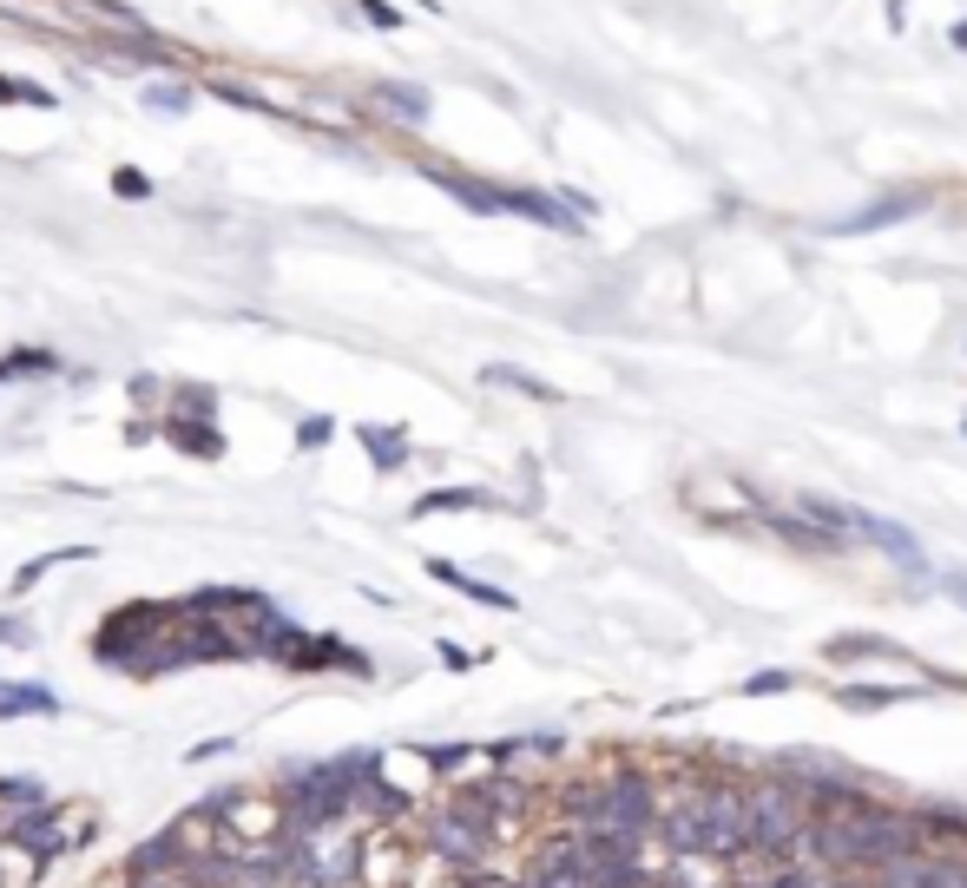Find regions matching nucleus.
Instances as JSON below:
<instances>
[{
  "mask_svg": "<svg viewBox=\"0 0 967 888\" xmlns=\"http://www.w3.org/2000/svg\"><path fill=\"white\" fill-rule=\"evenodd\" d=\"M751 817H757V856L777 869V863H797V843L810 830V790L784 771H757L751 777Z\"/></svg>",
  "mask_w": 967,
  "mask_h": 888,
  "instance_id": "1",
  "label": "nucleus"
},
{
  "mask_svg": "<svg viewBox=\"0 0 967 888\" xmlns=\"http://www.w3.org/2000/svg\"><path fill=\"white\" fill-rule=\"evenodd\" d=\"M659 817H665V777L619 757V764L606 771V810H599L593 830H619V836L659 843Z\"/></svg>",
  "mask_w": 967,
  "mask_h": 888,
  "instance_id": "2",
  "label": "nucleus"
},
{
  "mask_svg": "<svg viewBox=\"0 0 967 888\" xmlns=\"http://www.w3.org/2000/svg\"><path fill=\"white\" fill-rule=\"evenodd\" d=\"M428 178H435L441 191H454L461 204H474V211H514V217H533V224H553V231H580V217L560 211V198H547V191L481 184V178H461V171H448V165H428Z\"/></svg>",
  "mask_w": 967,
  "mask_h": 888,
  "instance_id": "3",
  "label": "nucleus"
},
{
  "mask_svg": "<svg viewBox=\"0 0 967 888\" xmlns=\"http://www.w3.org/2000/svg\"><path fill=\"white\" fill-rule=\"evenodd\" d=\"M421 850L441 863V869H454V876H474V869H487L494 863V850H501V836L481 823V817H468L454 797L428 817V836H421Z\"/></svg>",
  "mask_w": 967,
  "mask_h": 888,
  "instance_id": "4",
  "label": "nucleus"
},
{
  "mask_svg": "<svg viewBox=\"0 0 967 888\" xmlns=\"http://www.w3.org/2000/svg\"><path fill=\"white\" fill-rule=\"evenodd\" d=\"M79 823H86V810H59V803H40V810H20V817H7V843L20 850V856H33V863H53V856H66L72 843H79Z\"/></svg>",
  "mask_w": 967,
  "mask_h": 888,
  "instance_id": "5",
  "label": "nucleus"
},
{
  "mask_svg": "<svg viewBox=\"0 0 967 888\" xmlns=\"http://www.w3.org/2000/svg\"><path fill=\"white\" fill-rule=\"evenodd\" d=\"M909 823H915L922 856H962V850H967V810H962V803L915 797V803H909Z\"/></svg>",
  "mask_w": 967,
  "mask_h": 888,
  "instance_id": "6",
  "label": "nucleus"
},
{
  "mask_svg": "<svg viewBox=\"0 0 967 888\" xmlns=\"http://www.w3.org/2000/svg\"><path fill=\"white\" fill-rule=\"evenodd\" d=\"M850 527H856L869 547H882V553H889L902 573H929V560H922V540H915L909 527H896V520H882V514H863V507L850 514Z\"/></svg>",
  "mask_w": 967,
  "mask_h": 888,
  "instance_id": "7",
  "label": "nucleus"
},
{
  "mask_svg": "<svg viewBox=\"0 0 967 888\" xmlns=\"http://www.w3.org/2000/svg\"><path fill=\"white\" fill-rule=\"evenodd\" d=\"M290 672H356V678H369V659L356 652V645H342V639H303V652L290 659Z\"/></svg>",
  "mask_w": 967,
  "mask_h": 888,
  "instance_id": "8",
  "label": "nucleus"
},
{
  "mask_svg": "<svg viewBox=\"0 0 967 888\" xmlns=\"http://www.w3.org/2000/svg\"><path fill=\"white\" fill-rule=\"evenodd\" d=\"M922 211V191H896V198H882V204H869V211H856V217H843V224H830L836 237H863V231H882V224H902V217H915Z\"/></svg>",
  "mask_w": 967,
  "mask_h": 888,
  "instance_id": "9",
  "label": "nucleus"
},
{
  "mask_svg": "<svg viewBox=\"0 0 967 888\" xmlns=\"http://www.w3.org/2000/svg\"><path fill=\"white\" fill-rule=\"evenodd\" d=\"M428 573L441 580V586H454V593H468V599H481V606H494V612H514V593H501V586H487V580H468L454 560H428Z\"/></svg>",
  "mask_w": 967,
  "mask_h": 888,
  "instance_id": "10",
  "label": "nucleus"
},
{
  "mask_svg": "<svg viewBox=\"0 0 967 888\" xmlns=\"http://www.w3.org/2000/svg\"><path fill=\"white\" fill-rule=\"evenodd\" d=\"M356 441L369 448V461H375L382 474H395V468L408 461V428H356Z\"/></svg>",
  "mask_w": 967,
  "mask_h": 888,
  "instance_id": "11",
  "label": "nucleus"
},
{
  "mask_svg": "<svg viewBox=\"0 0 967 888\" xmlns=\"http://www.w3.org/2000/svg\"><path fill=\"white\" fill-rule=\"evenodd\" d=\"M797 520H817V533L836 540V547H843V533H850V507H836V501H823V494H797Z\"/></svg>",
  "mask_w": 967,
  "mask_h": 888,
  "instance_id": "12",
  "label": "nucleus"
},
{
  "mask_svg": "<svg viewBox=\"0 0 967 888\" xmlns=\"http://www.w3.org/2000/svg\"><path fill=\"white\" fill-rule=\"evenodd\" d=\"M59 711V698L46 692V685H13V692H0V718H53Z\"/></svg>",
  "mask_w": 967,
  "mask_h": 888,
  "instance_id": "13",
  "label": "nucleus"
},
{
  "mask_svg": "<svg viewBox=\"0 0 967 888\" xmlns=\"http://www.w3.org/2000/svg\"><path fill=\"white\" fill-rule=\"evenodd\" d=\"M53 369H59L53 349H13V356H0V382H46Z\"/></svg>",
  "mask_w": 967,
  "mask_h": 888,
  "instance_id": "14",
  "label": "nucleus"
},
{
  "mask_svg": "<svg viewBox=\"0 0 967 888\" xmlns=\"http://www.w3.org/2000/svg\"><path fill=\"white\" fill-rule=\"evenodd\" d=\"M79 560H92V547H59V553H40V560H26V566L13 573V593H33L53 566H79Z\"/></svg>",
  "mask_w": 967,
  "mask_h": 888,
  "instance_id": "15",
  "label": "nucleus"
},
{
  "mask_svg": "<svg viewBox=\"0 0 967 888\" xmlns=\"http://www.w3.org/2000/svg\"><path fill=\"white\" fill-rule=\"evenodd\" d=\"M902 698H909V685H843V692H836L843 711H889V705H902Z\"/></svg>",
  "mask_w": 967,
  "mask_h": 888,
  "instance_id": "16",
  "label": "nucleus"
},
{
  "mask_svg": "<svg viewBox=\"0 0 967 888\" xmlns=\"http://www.w3.org/2000/svg\"><path fill=\"white\" fill-rule=\"evenodd\" d=\"M461 507H487V494H481V487H435V494L415 501V520H428V514H461Z\"/></svg>",
  "mask_w": 967,
  "mask_h": 888,
  "instance_id": "17",
  "label": "nucleus"
},
{
  "mask_svg": "<svg viewBox=\"0 0 967 888\" xmlns=\"http://www.w3.org/2000/svg\"><path fill=\"white\" fill-rule=\"evenodd\" d=\"M856 659H902V652L889 639H863V632L856 639H830V665H856Z\"/></svg>",
  "mask_w": 967,
  "mask_h": 888,
  "instance_id": "18",
  "label": "nucleus"
},
{
  "mask_svg": "<svg viewBox=\"0 0 967 888\" xmlns=\"http://www.w3.org/2000/svg\"><path fill=\"white\" fill-rule=\"evenodd\" d=\"M375 99H382L395 119H408V125H421V119H428V92H421V86H382Z\"/></svg>",
  "mask_w": 967,
  "mask_h": 888,
  "instance_id": "19",
  "label": "nucleus"
},
{
  "mask_svg": "<svg viewBox=\"0 0 967 888\" xmlns=\"http://www.w3.org/2000/svg\"><path fill=\"white\" fill-rule=\"evenodd\" d=\"M40 803H53L46 797V784H33V777H0V810H40Z\"/></svg>",
  "mask_w": 967,
  "mask_h": 888,
  "instance_id": "20",
  "label": "nucleus"
},
{
  "mask_svg": "<svg viewBox=\"0 0 967 888\" xmlns=\"http://www.w3.org/2000/svg\"><path fill=\"white\" fill-rule=\"evenodd\" d=\"M0 99H7V105H40V112L53 105L46 86H33V79H7V72H0Z\"/></svg>",
  "mask_w": 967,
  "mask_h": 888,
  "instance_id": "21",
  "label": "nucleus"
},
{
  "mask_svg": "<svg viewBox=\"0 0 967 888\" xmlns=\"http://www.w3.org/2000/svg\"><path fill=\"white\" fill-rule=\"evenodd\" d=\"M151 112H191V86H145Z\"/></svg>",
  "mask_w": 967,
  "mask_h": 888,
  "instance_id": "22",
  "label": "nucleus"
},
{
  "mask_svg": "<svg viewBox=\"0 0 967 888\" xmlns=\"http://www.w3.org/2000/svg\"><path fill=\"white\" fill-rule=\"evenodd\" d=\"M112 198L138 204V198H151V178H145V171H132V165H119V171H112Z\"/></svg>",
  "mask_w": 967,
  "mask_h": 888,
  "instance_id": "23",
  "label": "nucleus"
},
{
  "mask_svg": "<svg viewBox=\"0 0 967 888\" xmlns=\"http://www.w3.org/2000/svg\"><path fill=\"white\" fill-rule=\"evenodd\" d=\"M790 685H797L790 672H751L738 692H744V698H777V692H790Z\"/></svg>",
  "mask_w": 967,
  "mask_h": 888,
  "instance_id": "24",
  "label": "nucleus"
},
{
  "mask_svg": "<svg viewBox=\"0 0 967 888\" xmlns=\"http://www.w3.org/2000/svg\"><path fill=\"white\" fill-rule=\"evenodd\" d=\"M487 382H501V389H520V395H540V402H553V389H547V382H533V375H520V369H487Z\"/></svg>",
  "mask_w": 967,
  "mask_h": 888,
  "instance_id": "25",
  "label": "nucleus"
},
{
  "mask_svg": "<svg viewBox=\"0 0 967 888\" xmlns=\"http://www.w3.org/2000/svg\"><path fill=\"white\" fill-rule=\"evenodd\" d=\"M336 435V421L329 415H310V421H296V448H323Z\"/></svg>",
  "mask_w": 967,
  "mask_h": 888,
  "instance_id": "26",
  "label": "nucleus"
},
{
  "mask_svg": "<svg viewBox=\"0 0 967 888\" xmlns=\"http://www.w3.org/2000/svg\"><path fill=\"white\" fill-rule=\"evenodd\" d=\"M461 888H520V883H514V876H501V869L487 863V869H474V876H461Z\"/></svg>",
  "mask_w": 967,
  "mask_h": 888,
  "instance_id": "27",
  "label": "nucleus"
},
{
  "mask_svg": "<svg viewBox=\"0 0 967 888\" xmlns=\"http://www.w3.org/2000/svg\"><path fill=\"white\" fill-rule=\"evenodd\" d=\"M356 7H362L375 26H402V7H389V0H356Z\"/></svg>",
  "mask_w": 967,
  "mask_h": 888,
  "instance_id": "28",
  "label": "nucleus"
},
{
  "mask_svg": "<svg viewBox=\"0 0 967 888\" xmlns=\"http://www.w3.org/2000/svg\"><path fill=\"white\" fill-rule=\"evenodd\" d=\"M942 593H948V599H955V606H967V573H955V580H948V586H942Z\"/></svg>",
  "mask_w": 967,
  "mask_h": 888,
  "instance_id": "29",
  "label": "nucleus"
},
{
  "mask_svg": "<svg viewBox=\"0 0 967 888\" xmlns=\"http://www.w3.org/2000/svg\"><path fill=\"white\" fill-rule=\"evenodd\" d=\"M948 40H955V53H967V20H955V33H948Z\"/></svg>",
  "mask_w": 967,
  "mask_h": 888,
  "instance_id": "30",
  "label": "nucleus"
},
{
  "mask_svg": "<svg viewBox=\"0 0 967 888\" xmlns=\"http://www.w3.org/2000/svg\"><path fill=\"white\" fill-rule=\"evenodd\" d=\"M889 26H902V0H889Z\"/></svg>",
  "mask_w": 967,
  "mask_h": 888,
  "instance_id": "31",
  "label": "nucleus"
}]
</instances>
